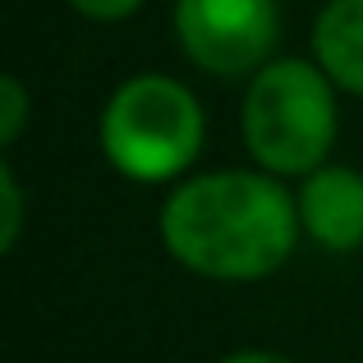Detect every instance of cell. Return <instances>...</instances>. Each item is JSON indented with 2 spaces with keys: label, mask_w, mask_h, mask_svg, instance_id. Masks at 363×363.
I'll return each mask as SVG.
<instances>
[{
  "label": "cell",
  "mask_w": 363,
  "mask_h": 363,
  "mask_svg": "<svg viewBox=\"0 0 363 363\" xmlns=\"http://www.w3.org/2000/svg\"><path fill=\"white\" fill-rule=\"evenodd\" d=\"M161 248L203 281L248 285L276 276L299 244V207L267 170H203L179 179L157 212Z\"/></svg>",
  "instance_id": "6da1fadb"
},
{
  "label": "cell",
  "mask_w": 363,
  "mask_h": 363,
  "mask_svg": "<svg viewBox=\"0 0 363 363\" xmlns=\"http://www.w3.org/2000/svg\"><path fill=\"white\" fill-rule=\"evenodd\" d=\"M240 138L257 170L276 179H303L327 166L340 138L336 83L303 55H276L244 83Z\"/></svg>",
  "instance_id": "7a4b0ae2"
},
{
  "label": "cell",
  "mask_w": 363,
  "mask_h": 363,
  "mask_svg": "<svg viewBox=\"0 0 363 363\" xmlns=\"http://www.w3.org/2000/svg\"><path fill=\"white\" fill-rule=\"evenodd\" d=\"M207 143L203 101L175 74H129L106 97L97 120V147L106 166L129 184H170L189 179Z\"/></svg>",
  "instance_id": "3957f363"
},
{
  "label": "cell",
  "mask_w": 363,
  "mask_h": 363,
  "mask_svg": "<svg viewBox=\"0 0 363 363\" xmlns=\"http://www.w3.org/2000/svg\"><path fill=\"white\" fill-rule=\"evenodd\" d=\"M175 46L198 74L253 79L276 60L281 5L276 0H175L170 5Z\"/></svg>",
  "instance_id": "277c9868"
},
{
  "label": "cell",
  "mask_w": 363,
  "mask_h": 363,
  "mask_svg": "<svg viewBox=\"0 0 363 363\" xmlns=\"http://www.w3.org/2000/svg\"><path fill=\"white\" fill-rule=\"evenodd\" d=\"M299 230L322 253H359L363 248V170L327 161L294 189Z\"/></svg>",
  "instance_id": "5b68a950"
},
{
  "label": "cell",
  "mask_w": 363,
  "mask_h": 363,
  "mask_svg": "<svg viewBox=\"0 0 363 363\" xmlns=\"http://www.w3.org/2000/svg\"><path fill=\"white\" fill-rule=\"evenodd\" d=\"M308 46L336 92L363 97V0H327L313 18Z\"/></svg>",
  "instance_id": "8992f818"
},
{
  "label": "cell",
  "mask_w": 363,
  "mask_h": 363,
  "mask_svg": "<svg viewBox=\"0 0 363 363\" xmlns=\"http://www.w3.org/2000/svg\"><path fill=\"white\" fill-rule=\"evenodd\" d=\"M28 116H33V97H28L23 79L18 74H5L0 79V147H14L28 129Z\"/></svg>",
  "instance_id": "52a82bcc"
},
{
  "label": "cell",
  "mask_w": 363,
  "mask_h": 363,
  "mask_svg": "<svg viewBox=\"0 0 363 363\" xmlns=\"http://www.w3.org/2000/svg\"><path fill=\"white\" fill-rule=\"evenodd\" d=\"M18 235H23V184L14 166L0 161V253H14Z\"/></svg>",
  "instance_id": "ba28073f"
},
{
  "label": "cell",
  "mask_w": 363,
  "mask_h": 363,
  "mask_svg": "<svg viewBox=\"0 0 363 363\" xmlns=\"http://www.w3.org/2000/svg\"><path fill=\"white\" fill-rule=\"evenodd\" d=\"M65 5H69L74 14L92 18V23H124V18H133L147 0H65Z\"/></svg>",
  "instance_id": "9c48e42d"
},
{
  "label": "cell",
  "mask_w": 363,
  "mask_h": 363,
  "mask_svg": "<svg viewBox=\"0 0 363 363\" xmlns=\"http://www.w3.org/2000/svg\"><path fill=\"white\" fill-rule=\"evenodd\" d=\"M216 363H294V359L281 354V350H235V354H225Z\"/></svg>",
  "instance_id": "30bf717a"
}]
</instances>
